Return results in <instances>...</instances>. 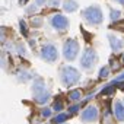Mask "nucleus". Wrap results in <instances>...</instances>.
<instances>
[{"mask_svg":"<svg viewBox=\"0 0 124 124\" xmlns=\"http://www.w3.org/2000/svg\"><path fill=\"white\" fill-rule=\"evenodd\" d=\"M80 15L83 18V21H86L92 26H98L104 22V13H102V9L98 5H91V6L85 8L80 12Z\"/></svg>","mask_w":124,"mask_h":124,"instance_id":"obj_1","label":"nucleus"},{"mask_svg":"<svg viewBox=\"0 0 124 124\" xmlns=\"http://www.w3.org/2000/svg\"><path fill=\"white\" fill-rule=\"evenodd\" d=\"M31 89H32V95L35 96V98H34L35 102H38V104H47V102L50 101L51 93H50V91L45 88V82H44L42 78H37V79L34 80Z\"/></svg>","mask_w":124,"mask_h":124,"instance_id":"obj_2","label":"nucleus"},{"mask_svg":"<svg viewBox=\"0 0 124 124\" xmlns=\"http://www.w3.org/2000/svg\"><path fill=\"white\" fill-rule=\"evenodd\" d=\"M80 80V73L73 66H63L60 69V82L64 86H73Z\"/></svg>","mask_w":124,"mask_h":124,"instance_id":"obj_3","label":"nucleus"},{"mask_svg":"<svg viewBox=\"0 0 124 124\" xmlns=\"http://www.w3.org/2000/svg\"><path fill=\"white\" fill-rule=\"evenodd\" d=\"M96 61H98V54H96V51H95L92 47H88V48L82 53V55H80L79 64H80V69H83V70H91V69L95 67Z\"/></svg>","mask_w":124,"mask_h":124,"instance_id":"obj_4","label":"nucleus"},{"mask_svg":"<svg viewBox=\"0 0 124 124\" xmlns=\"http://www.w3.org/2000/svg\"><path fill=\"white\" fill-rule=\"evenodd\" d=\"M80 51V45L78 39L75 38H67L64 45H63V57L66 61H73L78 58V54Z\"/></svg>","mask_w":124,"mask_h":124,"instance_id":"obj_5","label":"nucleus"},{"mask_svg":"<svg viewBox=\"0 0 124 124\" xmlns=\"http://www.w3.org/2000/svg\"><path fill=\"white\" fill-rule=\"evenodd\" d=\"M58 50L54 44H45L42 48H41V58L47 63H55L58 60Z\"/></svg>","mask_w":124,"mask_h":124,"instance_id":"obj_6","label":"nucleus"},{"mask_svg":"<svg viewBox=\"0 0 124 124\" xmlns=\"http://www.w3.org/2000/svg\"><path fill=\"white\" fill-rule=\"evenodd\" d=\"M50 25L55 29V31H60V32H63L69 28L70 22H69V18L64 16V15H61V13H55L50 18Z\"/></svg>","mask_w":124,"mask_h":124,"instance_id":"obj_7","label":"nucleus"},{"mask_svg":"<svg viewBox=\"0 0 124 124\" xmlns=\"http://www.w3.org/2000/svg\"><path fill=\"white\" fill-rule=\"evenodd\" d=\"M98 117H99V111H98V107L96 105H89V107H86L80 112L82 123H93V121L98 120Z\"/></svg>","mask_w":124,"mask_h":124,"instance_id":"obj_8","label":"nucleus"},{"mask_svg":"<svg viewBox=\"0 0 124 124\" xmlns=\"http://www.w3.org/2000/svg\"><path fill=\"white\" fill-rule=\"evenodd\" d=\"M108 41H109V45H111V50L114 53H118L120 50L124 48V39H121L120 37L114 35V34H108Z\"/></svg>","mask_w":124,"mask_h":124,"instance_id":"obj_9","label":"nucleus"},{"mask_svg":"<svg viewBox=\"0 0 124 124\" xmlns=\"http://www.w3.org/2000/svg\"><path fill=\"white\" fill-rule=\"evenodd\" d=\"M112 109H114V117H115V120L120 121V123H124V102H121V101L117 99V101L114 102Z\"/></svg>","mask_w":124,"mask_h":124,"instance_id":"obj_10","label":"nucleus"},{"mask_svg":"<svg viewBox=\"0 0 124 124\" xmlns=\"http://www.w3.org/2000/svg\"><path fill=\"white\" fill-rule=\"evenodd\" d=\"M61 8L66 13H75L78 9H79V3L76 0H64L63 3H61Z\"/></svg>","mask_w":124,"mask_h":124,"instance_id":"obj_11","label":"nucleus"},{"mask_svg":"<svg viewBox=\"0 0 124 124\" xmlns=\"http://www.w3.org/2000/svg\"><path fill=\"white\" fill-rule=\"evenodd\" d=\"M69 99L72 101H80L82 99V91L80 89H73L69 92Z\"/></svg>","mask_w":124,"mask_h":124,"instance_id":"obj_12","label":"nucleus"},{"mask_svg":"<svg viewBox=\"0 0 124 124\" xmlns=\"http://www.w3.org/2000/svg\"><path fill=\"white\" fill-rule=\"evenodd\" d=\"M69 118V114H64V112H58L55 117H54V123L55 124H64V121Z\"/></svg>","mask_w":124,"mask_h":124,"instance_id":"obj_13","label":"nucleus"},{"mask_svg":"<svg viewBox=\"0 0 124 124\" xmlns=\"http://www.w3.org/2000/svg\"><path fill=\"white\" fill-rule=\"evenodd\" d=\"M120 18H121V10H118V9H109V19L112 22L120 21Z\"/></svg>","mask_w":124,"mask_h":124,"instance_id":"obj_14","label":"nucleus"},{"mask_svg":"<svg viewBox=\"0 0 124 124\" xmlns=\"http://www.w3.org/2000/svg\"><path fill=\"white\" fill-rule=\"evenodd\" d=\"M99 79H105V78H108L109 76V67L108 66H104V67H101V70H99Z\"/></svg>","mask_w":124,"mask_h":124,"instance_id":"obj_15","label":"nucleus"},{"mask_svg":"<svg viewBox=\"0 0 124 124\" xmlns=\"http://www.w3.org/2000/svg\"><path fill=\"white\" fill-rule=\"evenodd\" d=\"M53 111L61 112V111H63V102H61V101H55L54 102V107H53Z\"/></svg>","mask_w":124,"mask_h":124,"instance_id":"obj_16","label":"nucleus"},{"mask_svg":"<svg viewBox=\"0 0 124 124\" xmlns=\"http://www.w3.org/2000/svg\"><path fill=\"white\" fill-rule=\"evenodd\" d=\"M19 26H21V32L23 34V37H26V35H28V28H26V23H25L23 19L19 21Z\"/></svg>","mask_w":124,"mask_h":124,"instance_id":"obj_17","label":"nucleus"},{"mask_svg":"<svg viewBox=\"0 0 124 124\" xmlns=\"http://www.w3.org/2000/svg\"><path fill=\"white\" fill-rule=\"evenodd\" d=\"M41 25H42V19L38 18V16H34V18H32V26H34V28H39Z\"/></svg>","mask_w":124,"mask_h":124,"instance_id":"obj_18","label":"nucleus"},{"mask_svg":"<svg viewBox=\"0 0 124 124\" xmlns=\"http://www.w3.org/2000/svg\"><path fill=\"white\" fill-rule=\"evenodd\" d=\"M41 115L45 117V118H50V117H51V108H47V107L42 108V109H41Z\"/></svg>","mask_w":124,"mask_h":124,"instance_id":"obj_19","label":"nucleus"},{"mask_svg":"<svg viewBox=\"0 0 124 124\" xmlns=\"http://www.w3.org/2000/svg\"><path fill=\"white\" fill-rule=\"evenodd\" d=\"M18 53H19L21 55H26V54H28L25 45H22V44H18Z\"/></svg>","mask_w":124,"mask_h":124,"instance_id":"obj_20","label":"nucleus"},{"mask_svg":"<svg viewBox=\"0 0 124 124\" xmlns=\"http://www.w3.org/2000/svg\"><path fill=\"white\" fill-rule=\"evenodd\" d=\"M114 91V86L112 85H107V88L102 89V95H107V93H111Z\"/></svg>","mask_w":124,"mask_h":124,"instance_id":"obj_21","label":"nucleus"},{"mask_svg":"<svg viewBox=\"0 0 124 124\" xmlns=\"http://www.w3.org/2000/svg\"><path fill=\"white\" fill-rule=\"evenodd\" d=\"M79 108H80V105H79V104L72 105V107L69 108V114H75V112H78V111H79Z\"/></svg>","mask_w":124,"mask_h":124,"instance_id":"obj_22","label":"nucleus"},{"mask_svg":"<svg viewBox=\"0 0 124 124\" xmlns=\"http://www.w3.org/2000/svg\"><path fill=\"white\" fill-rule=\"evenodd\" d=\"M61 3H63L61 0H48V5L50 6H60Z\"/></svg>","mask_w":124,"mask_h":124,"instance_id":"obj_23","label":"nucleus"},{"mask_svg":"<svg viewBox=\"0 0 124 124\" xmlns=\"http://www.w3.org/2000/svg\"><path fill=\"white\" fill-rule=\"evenodd\" d=\"M37 9H38V5H37V3H34L32 6H29V8H26V12H28V13H31V12H35Z\"/></svg>","mask_w":124,"mask_h":124,"instance_id":"obj_24","label":"nucleus"},{"mask_svg":"<svg viewBox=\"0 0 124 124\" xmlns=\"http://www.w3.org/2000/svg\"><path fill=\"white\" fill-rule=\"evenodd\" d=\"M121 80H124V72H123L120 76H117V78L112 80V83H118V82H121Z\"/></svg>","mask_w":124,"mask_h":124,"instance_id":"obj_25","label":"nucleus"},{"mask_svg":"<svg viewBox=\"0 0 124 124\" xmlns=\"http://www.w3.org/2000/svg\"><path fill=\"white\" fill-rule=\"evenodd\" d=\"M35 3H37L38 6H44L45 3H48V0H35Z\"/></svg>","mask_w":124,"mask_h":124,"instance_id":"obj_26","label":"nucleus"},{"mask_svg":"<svg viewBox=\"0 0 124 124\" xmlns=\"http://www.w3.org/2000/svg\"><path fill=\"white\" fill-rule=\"evenodd\" d=\"M114 2L118 3V5H123V6H124V0H114Z\"/></svg>","mask_w":124,"mask_h":124,"instance_id":"obj_27","label":"nucleus"},{"mask_svg":"<svg viewBox=\"0 0 124 124\" xmlns=\"http://www.w3.org/2000/svg\"><path fill=\"white\" fill-rule=\"evenodd\" d=\"M123 63H124V54H123Z\"/></svg>","mask_w":124,"mask_h":124,"instance_id":"obj_28","label":"nucleus"}]
</instances>
